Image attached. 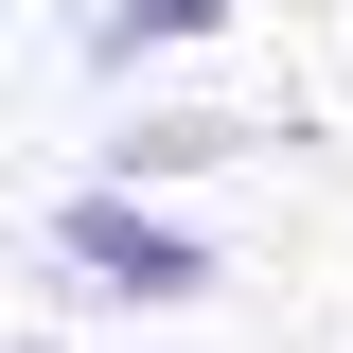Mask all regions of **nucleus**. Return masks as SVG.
<instances>
[{
	"label": "nucleus",
	"instance_id": "7ed1b4c3",
	"mask_svg": "<svg viewBox=\"0 0 353 353\" xmlns=\"http://www.w3.org/2000/svg\"><path fill=\"white\" fill-rule=\"evenodd\" d=\"M0 353H71V336H0Z\"/></svg>",
	"mask_w": 353,
	"mask_h": 353
},
{
	"label": "nucleus",
	"instance_id": "f257e3e1",
	"mask_svg": "<svg viewBox=\"0 0 353 353\" xmlns=\"http://www.w3.org/2000/svg\"><path fill=\"white\" fill-rule=\"evenodd\" d=\"M53 265H71V283H106V301H212V248H194L176 212H141L124 176H88L71 212H53Z\"/></svg>",
	"mask_w": 353,
	"mask_h": 353
},
{
	"label": "nucleus",
	"instance_id": "f03ea898",
	"mask_svg": "<svg viewBox=\"0 0 353 353\" xmlns=\"http://www.w3.org/2000/svg\"><path fill=\"white\" fill-rule=\"evenodd\" d=\"M194 36H230V0H106L88 71H141V53H194Z\"/></svg>",
	"mask_w": 353,
	"mask_h": 353
}]
</instances>
